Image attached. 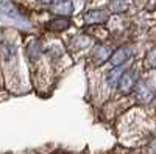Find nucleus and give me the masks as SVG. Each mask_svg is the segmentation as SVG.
<instances>
[{"label":"nucleus","mask_w":156,"mask_h":154,"mask_svg":"<svg viewBox=\"0 0 156 154\" xmlns=\"http://www.w3.org/2000/svg\"><path fill=\"white\" fill-rule=\"evenodd\" d=\"M137 84V73L136 70L129 69V70H125L122 73V76L119 78V83H117V89L122 95H128L134 91V87Z\"/></svg>","instance_id":"nucleus-1"},{"label":"nucleus","mask_w":156,"mask_h":154,"mask_svg":"<svg viewBox=\"0 0 156 154\" xmlns=\"http://www.w3.org/2000/svg\"><path fill=\"white\" fill-rule=\"evenodd\" d=\"M50 11L56 14L58 17H67L73 14V3L72 0H51Z\"/></svg>","instance_id":"nucleus-2"},{"label":"nucleus","mask_w":156,"mask_h":154,"mask_svg":"<svg viewBox=\"0 0 156 154\" xmlns=\"http://www.w3.org/2000/svg\"><path fill=\"white\" fill-rule=\"evenodd\" d=\"M109 19V12L103 8H95V9H89L83 14V20L87 25H94V23H103Z\"/></svg>","instance_id":"nucleus-3"},{"label":"nucleus","mask_w":156,"mask_h":154,"mask_svg":"<svg viewBox=\"0 0 156 154\" xmlns=\"http://www.w3.org/2000/svg\"><path fill=\"white\" fill-rule=\"evenodd\" d=\"M133 92H134L136 100L140 101V103H150L154 98V91L150 87V84H147L144 81H139Z\"/></svg>","instance_id":"nucleus-4"},{"label":"nucleus","mask_w":156,"mask_h":154,"mask_svg":"<svg viewBox=\"0 0 156 154\" xmlns=\"http://www.w3.org/2000/svg\"><path fill=\"white\" fill-rule=\"evenodd\" d=\"M112 55V50L111 47L108 45H95L92 48V53H90V59L95 66H101V64H105L106 61H109Z\"/></svg>","instance_id":"nucleus-5"},{"label":"nucleus","mask_w":156,"mask_h":154,"mask_svg":"<svg viewBox=\"0 0 156 154\" xmlns=\"http://www.w3.org/2000/svg\"><path fill=\"white\" fill-rule=\"evenodd\" d=\"M129 58H131V48L129 47H120L115 51H112L109 61L114 67H122V64H125Z\"/></svg>","instance_id":"nucleus-6"},{"label":"nucleus","mask_w":156,"mask_h":154,"mask_svg":"<svg viewBox=\"0 0 156 154\" xmlns=\"http://www.w3.org/2000/svg\"><path fill=\"white\" fill-rule=\"evenodd\" d=\"M72 22L67 17H56L53 20H50L48 23H45V30L51 33H61V31H66Z\"/></svg>","instance_id":"nucleus-7"},{"label":"nucleus","mask_w":156,"mask_h":154,"mask_svg":"<svg viewBox=\"0 0 156 154\" xmlns=\"http://www.w3.org/2000/svg\"><path fill=\"white\" fill-rule=\"evenodd\" d=\"M0 12L11 19H17L19 17V11L16 8V5L11 0H0Z\"/></svg>","instance_id":"nucleus-8"},{"label":"nucleus","mask_w":156,"mask_h":154,"mask_svg":"<svg viewBox=\"0 0 156 154\" xmlns=\"http://www.w3.org/2000/svg\"><path fill=\"white\" fill-rule=\"evenodd\" d=\"M120 76H122V67H112L111 70H108L105 75V81H106L108 87H115Z\"/></svg>","instance_id":"nucleus-9"},{"label":"nucleus","mask_w":156,"mask_h":154,"mask_svg":"<svg viewBox=\"0 0 156 154\" xmlns=\"http://www.w3.org/2000/svg\"><path fill=\"white\" fill-rule=\"evenodd\" d=\"M145 66L150 69H156V48H151L145 55Z\"/></svg>","instance_id":"nucleus-10"},{"label":"nucleus","mask_w":156,"mask_h":154,"mask_svg":"<svg viewBox=\"0 0 156 154\" xmlns=\"http://www.w3.org/2000/svg\"><path fill=\"white\" fill-rule=\"evenodd\" d=\"M126 5L122 2V0H112V3H111V9L117 11V12H120V11H125Z\"/></svg>","instance_id":"nucleus-11"},{"label":"nucleus","mask_w":156,"mask_h":154,"mask_svg":"<svg viewBox=\"0 0 156 154\" xmlns=\"http://www.w3.org/2000/svg\"><path fill=\"white\" fill-rule=\"evenodd\" d=\"M36 2H39V3H50L51 0H36Z\"/></svg>","instance_id":"nucleus-12"}]
</instances>
